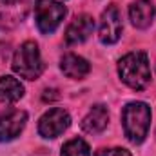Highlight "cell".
Here are the masks:
<instances>
[{
  "instance_id": "1",
  "label": "cell",
  "mask_w": 156,
  "mask_h": 156,
  "mask_svg": "<svg viewBox=\"0 0 156 156\" xmlns=\"http://www.w3.org/2000/svg\"><path fill=\"white\" fill-rule=\"evenodd\" d=\"M118 75L125 85L142 91L151 83V67L144 51H131L118 60Z\"/></svg>"
},
{
  "instance_id": "2",
  "label": "cell",
  "mask_w": 156,
  "mask_h": 156,
  "mask_svg": "<svg viewBox=\"0 0 156 156\" xmlns=\"http://www.w3.org/2000/svg\"><path fill=\"white\" fill-rule=\"evenodd\" d=\"M123 133L129 142L142 144L149 133L151 125V107L145 102H131L122 111Z\"/></svg>"
},
{
  "instance_id": "3",
  "label": "cell",
  "mask_w": 156,
  "mask_h": 156,
  "mask_svg": "<svg viewBox=\"0 0 156 156\" xmlns=\"http://www.w3.org/2000/svg\"><path fill=\"white\" fill-rule=\"evenodd\" d=\"M13 71L26 80H37L44 73V60L40 56L38 44L33 40L24 42L13 56Z\"/></svg>"
},
{
  "instance_id": "4",
  "label": "cell",
  "mask_w": 156,
  "mask_h": 156,
  "mask_svg": "<svg viewBox=\"0 0 156 156\" xmlns=\"http://www.w3.org/2000/svg\"><path fill=\"white\" fill-rule=\"evenodd\" d=\"M67 9L58 0H37L35 2V20L40 33L51 35L58 29Z\"/></svg>"
},
{
  "instance_id": "5",
  "label": "cell",
  "mask_w": 156,
  "mask_h": 156,
  "mask_svg": "<svg viewBox=\"0 0 156 156\" xmlns=\"http://www.w3.org/2000/svg\"><path fill=\"white\" fill-rule=\"evenodd\" d=\"M122 29H123V26H122V15H120L118 7L115 4L107 5L100 18V29H98L100 42L105 45L116 44L122 37Z\"/></svg>"
},
{
  "instance_id": "6",
  "label": "cell",
  "mask_w": 156,
  "mask_h": 156,
  "mask_svg": "<svg viewBox=\"0 0 156 156\" xmlns=\"http://www.w3.org/2000/svg\"><path fill=\"white\" fill-rule=\"evenodd\" d=\"M31 0H0V29H15L29 13Z\"/></svg>"
},
{
  "instance_id": "7",
  "label": "cell",
  "mask_w": 156,
  "mask_h": 156,
  "mask_svg": "<svg viewBox=\"0 0 156 156\" xmlns=\"http://www.w3.org/2000/svg\"><path fill=\"white\" fill-rule=\"evenodd\" d=\"M71 125V116L66 109H49L38 122V133L42 138H56Z\"/></svg>"
},
{
  "instance_id": "8",
  "label": "cell",
  "mask_w": 156,
  "mask_h": 156,
  "mask_svg": "<svg viewBox=\"0 0 156 156\" xmlns=\"http://www.w3.org/2000/svg\"><path fill=\"white\" fill-rule=\"evenodd\" d=\"M27 122V113L22 109H7L0 113V142H9L20 136Z\"/></svg>"
},
{
  "instance_id": "9",
  "label": "cell",
  "mask_w": 156,
  "mask_h": 156,
  "mask_svg": "<svg viewBox=\"0 0 156 156\" xmlns=\"http://www.w3.org/2000/svg\"><path fill=\"white\" fill-rule=\"evenodd\" d=\"M93 31H94V20H93V16H89L85 13L78 15L76 18L67 26V29H66V35H64L66 44L67 45L82 44V42H85L93 35Z\"/></svg>"
},
{
  "instance_id": "10",
  "label": "cell",
  "mask_w": 156,
  "mask_h": 156,
  "mask_svg": "<svg viewBox=\"0 0 156 156\" xmlns=\"http://www.w3.org/2000/svg\"><path fill=\"white\" fill-rule=\"evenodd\" d=\"M154 13L156 9L151 0H136L129 5V18L138 29H147L154 20Z\"/></svg>"
},
{
  "instance_id": "11",
  "label": "cell",
  "mask_w": 156,
  "mask_h": 156,
  "mask_svg": "<svg viewBox=\"0 0 156 156\" xmlns=\"http://www.w3.org/2000/svg\"><path fill=\"white\" fill-rule=\"evenodd\" d=\"M60 69L62 73L66 75L67 78H73V80H82L89 75L91 71V66L85 58L78 56L75 53H67L62 56L60 60Z\"/></svg>"
},
{
  "instance_id": "12",
  "label": "cell",
  "mask_w": 156,
  "mask_h": 156,
  "mask_svg": "<svg viewBox=\"0 0 156 156\" xmlns=\"http://www.w3.org/2000/svg\"><path fill=\"white\" fill-rule=\"evenodd\" d=\"M109 123V111L105 105H94L82 120V131L87 134H100Z\"/></svg>"
},
{
  "instance_id": "13",
  "label": "cell",
  "mask_w": 156,
  "mask_h": 156,
  "mask_svg": "<svg viewBox=\"0 0 156 156\" xmlns=\"http://www.w3.org/2000/svg\"><path fill=\"white\" fill-rule=\"evenodd\" d=\"M24 96V85L15 76H0V104H15Z\"/></svg>"
},
{
  "instance_id": "14",
  "label": "cell",
  "mask_w": 156,
  "mask_h": 156,
  "mask_svg": "<svg viewBox=\"0 0 156 156\" xmlns=\"http://www.w3.org/2000/svg\"><path fill=\"white\" fill-rule=\"evenodd\" d=\"M60 156H91V149H89V145H87L85 140L73 138V140H69V142L64 144Z\"/></svg>"
},
{
  "instance_id": "15",
  "label": "cell",
  "mask_w": 156,
  "mask_h": 156,
  "mask_svg": "<svg viewBox=\"0 0 156 156\" xmlns=\"http://www.w3.org/2000/svg\"><path fill=\"white\" fill-rule=\"evenodd\" d=\"M94 156H133L127 149L122 147H113V149H100Z\"/></svg>"
},
{
  "instance_id": "16",
  "label": "cell",
  "mask_w": 156,
  "mask_h": 156,
  "mask_svg": "<svg viewBox=\"0 0 156 156\" xmlns=\"http://www.w3.org/2000/svg\"><path fill=\"white\" fill-rule=\"evenodd\" d=\"M58 96H60V94H58L55 89H45L44 94H42V100H44V102H49V100H56Z\"/></svg>"
}]
</instances>
